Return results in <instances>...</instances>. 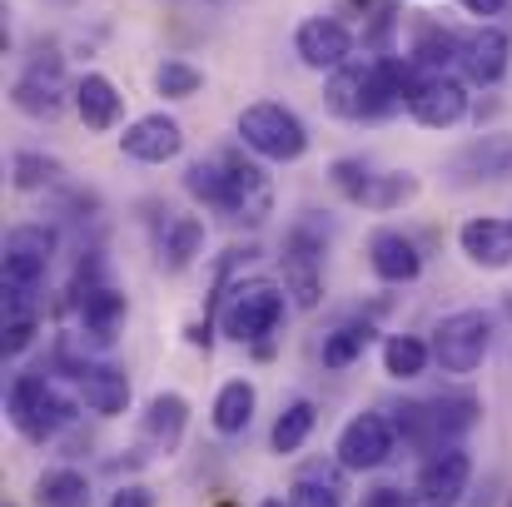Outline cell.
<instances>
[{
	"label": "cell",
	"instance_id": "obj_12",
	"mask_svg": "<svg viewBox=\"0 0 512 507\" xmlns=\"http://www.w3.org/2000/svg\"><path fill=\"white\" fill-rule=\"evenodd\" d=\"M55 259V229L45 224H15L5 234V289H45Z\"/></svg>",
	"mask_w": 512,
	"mask_h": 507
},
{
	"label": "cell",
	"instance_id": "obj_24",
	"mask_svg": "<svg viewBox=\"0 0 512 507\" xmlns=\"http://www.w3.org/2000/svg\"><path fill=\"white\" fill-rule=\"evenodd\" d=\"M155 249H160V264H165L170 274H184V269L204 254V219H199V214H174V209H165V224H160Z\"/></svg>",
	"mask_w": 512,
	"mask_h": 507
},
{
	"label": "cell",
	"instance_id": "obj_7",
	"mask_svg": "<svg viewBox=\"0 0 512 507\" xmlns=\"http://www.w3.org/2000/svg\"><path fill=\"white\" fill-rule=\"evenodd\" d=\"M493 334H498V319L488 309H458L433 329V363L453 378H468L493 353Z\"/></svg>",
	"mask_w": 512,
	"mask_h": 507
},
{
	"label": "cell",
	"instance_id": "obj_30",
	"mask_svg": "<svg viewBox=\"0 0 512 507\" xmlns=\"http://www.w3.org/2000/svg\"><path fill=\"white\" fill-rule=\"evenodd\" d=\"M10 184L20 194H45V189H60L65 184V165L55 155H40V150H15L10 155Z\"/></svg>",
	"mask_w": 512,
	"mask_h": 507
},
{
	"label": "cell",
	"instance_id": "obj_5",
	"mask_svg": "<svg viewBox=\"0 0 512 507\" xmlns=\"http://www.w3.org/2000/svg\"><path fill=\"white\" fill-rule=\"evenodd\" d=\"M55 363H60V373L70 378L75 398H80L95 418H120V413L130 408V373H125V368L75 353V338H60Z\"/></svg>",
	"mask_w": 512,
	"mask_h": 507
},
{
	"label": "cell",
	"instance_id": "obj_9",
	"mask_svg": "<svg viewBox=\"0 0 512 507\" xmlns=\"http://www.w3.org/2000/svg\"><path fill=\"white\" fill-rule=\"evenodd\" d=\"M324 105H329V115H339V120H383V115H393L403 100L383 85V75H378V60L373 65H343L329 75V85H324Z\"/></svg>",
	"mask_w": 512,
	"mask_h": 507
},
{
	"label": "cell",
	"instance_id": "obj_22",
	"mask_svg": "<svg viewBox=\"0 0 512 507\" xmlns=\"http://www.w3.org/2000/svg\"><path fill=\"white\" fill-rule=\"evenodd\" d=\"M368 269L383 284H413L423 274V254H418V244L403 229H373V239H368Z\"/></svg>",
	"mask_w": 512,
	"mask_h": 507
},
{
	"label": "cell",
	"instance_id": "obj_20",
	"mask_svg": "<svg viewBox=\"0 0 512 507\" xmlns=\"http://www.w3.org/2000/svg\"><path fill=\"white\" fill-rule=\"evenodd\" d=\"M75 314H80V343H95V348H110L120 329H125V314H130V299L115 289V284H100L90 294L75 299Z\"/></svg>",
	"mask_w": 512,
	"mask_h": 507
},
{
	"label": "cell",
	"instance_id": "obj_15",
	"mask_svg": "<svg viewBox=\"0 0 512 507\" xmlns=\"http://www.w3.org/2000/svg\"><path fill=\"white\" fill-rule=\"evenodd\" d=\"M512 65V40L508 30L498 25H473V30H458V70L473 80V85H498Z\"/></svg>",
	"mask_w": 512,
	"mask_h": 507
},
{
	"label": "cell",
	"instance_id": "obj_10",
	"mask_svg": "<svg viewBox=\"0 0 512 507\" xmlns=\"http://www.w3.org/2000/svg\"><path fill=\"white\" fill-rule=\"evenodd\" d=\"M65 95H75V90L65 85L60 55H55V50H40V55L25 65V75L15 80L10 105H15L20 115H30V120H55V115L65 110Z\"/></svg>",
	"mask_w": 512,
	"mask_h": 507
},
{
	"label": "cell",
	"instance_id": "obj_39",
	"mask_svg": "<svg viewBox=\"0 0 512 507\" xmlns=\"http://www.w3.org/2000/svg\"><path fill=\"white\" fill-rule=\"evenodd\" d=\"M110 507H155V493H150V488H140V483H125V488H115Z\"/></svg>",
	"mask_w": 512,
	"mask_h": 507
},
{
	"label": "cell",
	"instance_id": "obj_41",
	"mask_svg": "<svg viewBox=\"0 0 512 507\" xmlns=\"http://www.w3.org/2000/svg\"><path fill=\"white\" fill-rule=\"evenodd\" d=\"M259 507H289V503H284V498H264Z\"/></svg>",
	"mask_w": 512,
	"mask_h": 507
},
{
	"label": "cell",
	"instance_id": "obj_11",
	"mask_svg": "<svg viewBox=\"0 0 512 507\" xmlns=\"http://www.w3.org/2000/svg\"><path fill=\"white\" fill-rule=\"evenodd\" d=\"M393 448H398V433H393V418L388 413H353L343 423L339 443H334V453H339V463L348 473L383 468L393 458Z\"/></svg>",
	"mask_w": 512,
	"mask_h": 507
},
{
	"label": "cell",
	"instance_id": "obj_43",
	"mask_svg": "<svg viewBox=\"0 0 512 507\" xmlns=\"http://www.w3.org/2000/svg\"><path fill=\"white\" fill-rule=\"evenodd\" d=\"M418 507H423V503H418Z\"/></svg>",
	"mask_w": 512,
	"mask_h": 507
},
{
	"label": "cell",
	"instance_id": "obj_25",
	"mask_svg": "<svg viewBox=\"0 0 512 507\" xmlns=\"http://www.w3.org/2000/svg\"><path fill=\"white\" fill-rule=\"evenodd\" d=\"M254 408H259V388H254L249 378H229V383L214 393L209 423H214V433H224V438H239V433L254 423Z\"/></svg>",
	"mask_w": 512,
	"mask_h": 507
},
{
	"label": "cell",
	"instance_id": "obj_18",
	"mask_svg": "<svg viewBox=\"0 0 512 507\" xmlns=\"http://www.w3.org/2000/svg\"><path fill=\"white\" fill-rule=\"evenodd\" d=\"M408 115L423 125V130H453L463 115H468V85L453 80V75H428L418 85V95L408 100Z\"/></svg>",
	"mask_w": 512,
	"mask_h": 507
},
{
	"label": "cell",
	"instance_id": "obj_2",
	"mask_svg": "<svg viewBox=\"0 0 512 507\" xmlns=\"http://www.w3.org/2000/svg\"><path fill=\"white\" fill-rule=\"evenodd\" d=\"M284 314H289V289L284 284H274V279H234L219 294L214 324H219V334L229 343L264 348L284 329Z\"/></svg>",
	"mask_w": 512,
	"mask_h": 507
},
{
	"label": "cell",
	"instance_id": "obj_23",
	"mask_svg": "<svg viewBox=\"0 0 512 507\" xmlns=\"http://www.w3.org/2000/svg\"><path fill=\"white\" fill-rule=\"evenodd\" d=\"M70 100H75L80 125H85V130H95V135L115 130V125H120V115H125V95L115 90V80H110V75H80Z\"/></svg>",
	"mask_w": 512,
	"mask_h": 507
},
{
	"label": "cell",
	"instance_id": "obj_37",
	"mask_svg": "<svg viewBox=\"0 0 512 507\" xmlns=\"http://www.w3.org/2000/svg\"><path fill=\"white\" fill-rule=\"evenodd\" d=\"M40 334V314H5V353L20 358Z\"/></svg>",
	"mask_w": 512,
	"mask_h": 507
},
{
	"label": "cell",
	"instance_id": "obj_27",
	"mask_svg": "<svg viewBox=\"0 0 512 507\" xmlns=\"http://www.w3.org/2000/svg\"><path fill=\"white\" fill-rule=\"evenodd\" d=\"M314 428H319V408H314L309 398H294V403H284V413L274 418L269 448H274L279 458H289V453H299V448L314 438Z\"/></svg>",
	"mask_w": 512,
	"mask_h": 507
},
{
	"label": "cell",
	"instance_id": "obj_40",
	"mask_svg": "<svg viewBox=\"0 0 512 507\" xmlns=\"http://www.w3.org/2000/svg\"><path fill=\"white\" fill-rule=\"evenodd\" d=\"M458 5H463L468 15H483V20H488V15H503L512 0H458Z\"/></svg>",
	"mask_w": 512,
	"mask_h": 507
},
{
	"label": "cell",
	"instance_id": "obj_36",
	"mask_svg": "<svg viewBox=\"0 0 512 507\" xmlns=\"http://www.w3.org/2000/svg\"><path fill=\"white\" fill-rule=\"evenodd\" d=\"M199 85H204V75H199L189 60H165V65L155 70V90H160L165 100H189V95H199Z\"/></svg>",
	"mask_w": 512,
	"mask_h": 507
},
{
	"label": "cell",
	"instance_id": "obj_38",
	"mask_svg": "<svg viewBox=\"0 0 512 507\" xmlns=\"http://www.w3.org/2000/svg\"><path fill=\"white\" fill-rule=\"evenodd\" d=\"M358 507H408V493L383 483V488H368V493L358 498Z\"/></svg>",
	"mask_w": 512,
	"mask_h": 507
},
{
	"label": "cell",
	"instance_id": "obj_14",
	"mask_svg": "<svg viewBox=\"0 0 512 507\" xmlns=\"http://www.w3.org/2000/svg\"><path fill=\"white\" fill-rule=\"evenodd\" d=\"M179 150H184V125L165 110L130 120L120 135V155L135 165H170V160H179Z\"/></svg>",
	"mask_w": 512,
	"mask_h": 507
},
{
	"label": "cell",
	"instance_id": "obj_28",
	"mask_svg": "<svg viewBox=\"0 0 512 507\" xmlns=\"http://www.w3.org/2000/svg\"><path fill=\"white\" fill-rule=\"evenodd\" d=\"M433 363V343L418 334H388L383 338V373L408 383V378H423Z\"/></svg>",
	"mask_w": 512,
	"mask_h": 507
},
{
	"label": "cell",
	"instance_id": "obj_17",
	"mask_svg": "<svg viewBox=\"0 0 512 507\" xmlns=\"http://www.w3.org/2000/svg\"><path fill=\"white\" fill-rule=\"evenodd\" d=\"M512 174V135H478L468 140L453 160H448V179L458 189L468 184H493V179H508Z\"/></svg>",
	"mask_w": 512,
	"mask_h": 507
},
{
	"label": "cell",
	"instance_id": "obj_1",
	"mask_svg": "<svg viewBox=\"0 0 512 507\" xmlns=\"http://www.w3.org/2000/svg\"><path fill=\"white\" fill-rule=\"evenodd\" d=\"M483 423V403L478 393H438V398H423V403H398L393 408V433L418 448V453H438V448H453L463 443L473 428Z\"/></svg>",
	"mask_w": 512,
	"mask_h": 507
},
{
	"label": "cell",
	"instance_id": "obj_34",
	"mask_svg": "<svg viewBox=\"0 0 512 507\" xmlns=\"http://www.w3.org/2000/svg\"><path fill=\"white\" fill-rule=\"evenodd\" d=\"M413 194H418V179H413V174H373V184H368V194H363V209L388 214V209L408 204Z\"/></svg>",
	"mask_w": 512,
	"mask_h": 507
},
{
	"label": "cell",
	"instance_id": "obj_33",
	"mask_svg": "<svg viewBox=\"0 0 512 507\" xmlns=\"http://www.w3.org/2000/svg\"><path fill=\"white\" fill-rule=\"evenodd\" d=\"M184 189H189V199H199V204H209L219 214V204H224V165H219V155L214 160H194L184 169Z\"/></svg>",
	"mask_w": 512,
	"mask_h": 507
},
{
	"label": "cell",
	"instance_id": "obj_32",
	"mask_svg": "<svg viewBox=\"0 0 512 507\" xmlns=\"http://www.w3.org/2000/svg\"><path fill=\"white\" fill-rule=\"evenodd\" d=\"M423 75H448L458 65V30H438V25H423L418 40H413V55H408Z\"/></svg>",
	"mask_w": 512,
	"mask_h": 507
},
{
	"label": "cell",
	"instance_id": "obj_26",
	"mask_svg": "<svg viewBox=\"0 0 512 507\" xmlns=\"http://www.w3.org/2000/svg\"><path fill=\"white\" fill-rule=\"evenodd\" d=\"M343 468L339 458H334V468L329 463H314V468H304L299 478H294V493H289V507H343Z\"/></svg>",
	"mask_w": 512,
	"mask_h": 507
},
{
	"label": "cell",
	"instance_id": "obj_42",
	"mask_svg": "<svg viewBox=\"0 0 512 507\" xmlns=\"http://www.w3.org/2000/svg\"><path fill=\"white\" fill-rule=\"evenodd\" d=\"M503 507H512V493H508V503H503Z\"/></svg>",
	"mask_w": 512,
	"mask_h": 507
},
{
	"label": "cell",
	"instance_id": "obj_16",
	"mask_svg": "<svg viewBox=\"0 0 512 507\" xmlns=\"http://www.w3.org/2000/svg\"><path fill=\"white\" fill-rule=\"evenodd\" d=\"M294 55L309 65V70H343L353 60V30L334 20V15H309L299 30H294Z\"/></svg>",
	"mask_w": 512,
	"mask_h": 507
},
{
	"label": "cell",
	"instance_id": "obj_8",
	"mask_svg": "<svg viewBox=\"0 0 512 507\" xmlns=\"http://www.w3.org/2000/svg\"><path fill=\"white\" fill-rule=\"evenodd\" d=\"M219 165H224V204H219V214L229 224L259 229L274 214V179L264 174L259 155H244V145L239 150H224Z\"/></svg>",
	"mask_w": 512,
	"mask_h": 507
},
{
	"label": "cell",
	"instance_id": "obj_31",
	"mask_svg": "<svg viewBox=\"0 0 512 507\" xmlns=\"http://www.w3.org/2000/svg\"><path fill=\"white\" fill-rule=\"evenodd\" d=\"M35 507H90V478L80 468H45L35 478Z\"/></svg>",
	"mask_w": 512,
	"mask_h": 507
},
{
	"label": "cell",
	"instance_id": "obj_3",
	"mask_svg": "<svg viewBox=\"0 0 512 507\" xmlns=\"http://www.w3.org/2000/svg\"><path fill=\"white\" fill-rule=\"evenodd\" d=\"M75 403H80V398H65L50 373H15L10 398H5L10 423H15V433H20L25 443H50V438H60V433L75 423Z\"/></svg>",
	"mask_w": 512,
	"mask_h": 507
},
{
	"label": "cell",
	"instance_id": "obj_19",
	"mask_svg": "<svg viewBox=\"0 0 512 507\" xmlns=\"http://www.w3.org/2000/svg\"><path fill=\"white\" fill-rule=\"evenodd\" d=\"M458 249L478 269H508L512 264V214H478L458 229Z\"/></svg>",
	"mask_w": 512,
	"mask_h": 507
},
{
	"label": "cell",
	"instance_id": "obj_6",
	"mask_svg": "<svg viewBox=\"0 0 512 507\" xmlns=\"http://www.w3.org/2000/svg\"><path fill=\"white\" fill-rule=\"evenodd\" d=\"M324 244H329V224L319 219H299L284 234V289L294 309H319L324 304Z\"/></svg>",
	"mask_w": 512,
	"mask_h": 507
},
{
	"label": "cell",
	"instance_id": "obj_35",
	"mask_svg": "<svg viewBox=\"0 0 512 507\" xmlns=\"http://www.w3.org/2000/svg\"><path fill=\"white\" fill-rule=\"evenodd\" d=\"M329 184L339 189L348 204H363V194L373 184V169H368V160H358V155H343V160L329 165Z\"/></svg>",
	"mask_w": 512,
	"mask_h": 507
},
{
	"label": "cell",
	"instance_id": "obj_21",
	"mask_svg": "<svg viewBox=\"0 0 512 507\" xmlns=\"http://www.w3.org/2000/svg\"><path fill=\"white\" fill-rule=\"evenodd\" d=\"M184 428H189V398L184 393H155L150 403H145V413H140V443L150 448V453H165L170 458L174 448L184 443Z\"/></svg>",
	"mask_w": 512,
	"mask_h": 507
},
{
	"label": "cell",
	"instance_id": "obj_13",
	"mask_svg": "<svg viewBox=\"0 0 512 507\" xmlns=\"http://www.w3.org/2000/svg\"><path fill=\"white\" fill-rule=\"evenodd\" d=\"M473 493V458L468 448H438L418 468V503L423 507H463Z\"/></svg>",
	"mask_w": 512,
	"mask_h": 507
},
{
	"label": "cell",
	"instance_id": "obj_29",
	"mask_svg": "<svg viewBox=\"0 0 512 507\" xmlns=\"http://www.w3.org/2000/svg\"><path fill=\"white\" fill-rule=\"evenodd\" d=\"M373 324L368 319H348V324H339L334 334H324V348H319V358H324V368L329 373H343V368H353L363 353H368V343H373Z\"/></svg>",
	"mask_w": 512,
	"mask_h": 507
},
{
	"label": "cell",
	"instance_id": "obj_4",
	"mask_svg": "<svg viewBox=\"0 0 512 507\" xmlns=\"http://www.w3.org/2000/svg\"><path fill=\"white\" fill-rule=\"evenodd\" d=\"M239 145L249 155L269 160V165H294V160L309 155V130H304V120L289 105L254 100V105L239 110Z\"/></svg>",
	"mask_w": 512,
	"mask_h": 507
}]
</instances>
